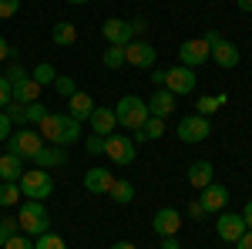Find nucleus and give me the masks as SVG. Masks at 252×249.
<instances>
[{"label": "nucleus", "mask_w": 252, "mask_h": 249, "mask_svg": "<svg viewBox=\"0 0 252 249\" xmlns=\"http://www.w3.org/2000/svg\"><path fill=\"white\" fill-rule=\"evenodd\" d=\"M40 138L47 142V145H74L81 138V121L78 118H71L67 111L64 115H51L47 111V118L40 121Z\"/></svg>", "instance_id": "f257e3e1"}, {"label": "nucleus", "mask_w": 252, "mask_h": 249, "mask_svg": "<svg viewBox=\"0 0 252 249\" xmlns=\"http://www.w3.org/2000/svg\"><path fill=\"white\" fill-rule=\"evenodd\" d=\"M17 226H20L24 236L37 239L40 232L51 229V212L44 209L37 199H27V206H20V212H17Z\"/></svg>", "instance_id": "f03ea898"}, {"label": "nucleus", "mask_w": 252, "mask_h": 249, "mask_svg": "<svg viewBox=\"0 0 252 249\" xmlns=\"http://www.w3.org/2000/svg\"><path fill=\"white\" fill-rule=\"evenodd\" d=\"M115 118L121 128H128V132H135V128H141L145 121H148V105H145V98L138 95H125L118 98L115 105Z\"/></svg>", "instance_id": "7ed1b4c3"}, {"label": "nucleus", "mask_w": 252, "mask_h": 249, "mask_svg": "<svg viewBox=\"0 0 252 249\" xmlns=\"http://www.w3.org/2000/svg\"><path fill=\"white\" fill-rule=\"evenodd\" d=\"M20 185V195H27V199H51V192H54V178L47 175V169H27V172L17 178Z\"/></svg>", "instance_id": "20e7f679"}, {"label": "nucleus", "mask_w": 252, "mask_h": 249, "mask_svg": "<svg viewBox=\"0 0 252 249\" xmlns=\"http://www.w3.org/2000/svg\"><path fill=\"white\" fill-rule=\"evenodd\" d=\"M3 145H7V152H10V155H20V158H34V155L44 148V138H40V132L17 128V132H10V138H7Z\"/></svg>", "instance_id": "39448f33"}, {"label": "nucleus", "mask_w": 252, "mask_h": 249, "mask_svg": "<svg viewBox=\"0 0 252 249\" xmlns=\"http://www.w3.org/2000/svg\"><path fill=\"white\" fill-rule=\"evenodd\" d=\"M195 84H198V77H195L192 68H185V64H175V68H165V88L172 91L175 98L182 95H192Z\"/></svg>", "instance_id": "423d86ee"}, {"label": "nucleus", "mask_w": 252, "mask_h": 249, "mask_svg": "<svg viewBox=\"0 0 252 249\" xmlns=\"http://www.w3.org/2000/svg\"><path fill=\"white\" fill-rule=\"evenodd\" d=\"M209 135H212V121H209L205 115H185L182 121H178V138L189 142V145L205 142Z\"/></svg>", "instance_id": "0eeeda50"}, {"label": "nucleus", "mask_w": 252, "mask_h": 249, "mask_svg": "<svg viewBox=\"0 0 252 249\" xmlns=\"http://www.w3.org/2000/svg\"><path fill=\"white\" fill-rule=\"evenodd\" d=\"M104 155L115 165H131L135 162V142H131V135H108L104 138Z\"/></svg>", "instance_id": "6e6552de"}, {"label": "nucleus", "mask_w": 252, "mask_h": 249, "mask_svg": "<svg viewBox=\"0 0 252 249\" xmlns=\"http://www.w3.org/2000/svg\"><path fill=\"white\" fill-rule=\"evenodd\" d=\"M209 58H212V47L205 44V37L185 40L178 47V64H185V68H198V64H205Z\"/></svg>", "instance_id": "1a4fd4ad"}, {"label": "nucleus", "mask_w": 252, "mask_h": 249, "mask_svg": "<svg viewBox=\"0 0 252 249\" xmlns=\"http://www.w3.org/2000/svg\"><path fill=\"white\" fill-rule=\"evenodd\" d=\"M158 58V51L152 44H145V40H131V44H125V64H131V68H152Z\"/></svg>", "instance_id": "9d476101"}, {"label": "nucleus", "mask_w": 252, "mask_h": 249, "mask_svg": "<svg viewBox=\"0 0 252 249\" xmlns=\"http://www.w3.org/2000/svg\"><path fill=\"white\" fill-rule=\"evenodd\" d=\"M215 232H219V239L222 243H235L242 232H246V222H242V215L239 212H219V222H215Z\"/></svg>", "instance_id": "9b49d317"}, {"label": "nucleus", "mask_w": 252, "mask_h": 249, "mask_svg": "<svg viewBox=\"0 0 252 249\" xmlns=\"http://www.w3.org/2000/svg\"><path fill=\"white\" fill-rule=\"evenodd\" d=\"M101 34H104L108 44H118V47H125V44H131V40H135L131 24H128V20H118V17L104 20V24H101Z\"/></svg>", "instance_id": "f8f14e48"}, {"label": "nucleus", "mask_w": 252, "mask_h": 249, "mask_svg": "<svg viewBox=\"0 0 252 249\" xmlns=\"http://www.w3.org/2000/svg\"><path fill=\"white\" fill-rule=\"evenodd\" d=\"M152 229L158 236H175V232L182 229V212L172 209V206H165V209L155 212V219H152Z\"/></svg>", "instance_id": "ddd939ff"}, {"label": "nucleus", "mask_w": 252, "mask_h": 249, "mask_svg": "<svg viewBox=\"0 0 252 249\" xmlns=\"http://www.w3.org/2000/svg\"><path fill=\"white\" fill-rule=\"evenodd\" d=\"M88 125H91V132L101 135V138L115 135V128H118L115 108H97V105H94V111H91V118H88Z\"/></svg>", "instance_id": "4468645a"}, {"label": "nucleus", "mask_w": 252, "mask_h": 249, "mask_svg": "<svg viewBox=\"0 0 252 249\" xmlns=\"http://www.w3.org/2000/svg\"><path fill=\"white\" fill-rule=\"evenodd\" d=\"M202 209L205 212H222L225 206H229V189L225 185H219V182H212V185H205L202 189Z\"/></svg>", "instance_id": "2eb2a0df"}, {"label": "nucleus", "mask_w": 252, "mask_h": 249, "mask_svg": "<svg viewBox=\"0 0 252 249\" xmlns=\"http://www.w3.org/2000/svg\"><path fill=\"white\" fill-rule=\"evenodd\" d=\"M175 101H178V98H175L168 88H158V91L148 98L145 105H148V115H155V118H168V115L175 111Z\"/></svg>", "instance_id": "dca6fc26"}, {"label": "nucleus", "mask_w": 252, "mask_h": 249, "mask_svg": "<svg viewBox=\"0 0 252 249\" xmlns=\"http://www.w3.org/2000/svg\"><path fill=\"white\" fill-rule=\"evenodd\" d=\"M212 58H215V64L219 68H225V71H232V68H239V61H242V54H239V47H235L232 40H219L212 47Z\"/></svg>", "instance_id": "f3484780"}, {"label": "nucleus", "mask_w": 252, "mask_h": 249, "mask_svg": "<svg viewBox=\"0 0 252 249\" xmlns=\"http://www.w3.org/2000/svg\"><path fill=\"white\" fill-rule=\"evenodd\" d=\"M94 111V98L88 95V91H74V95L67 98V115L78 118V121H88Z\"/></svg>", "instance_id": "a211bd4d"}, {"label": "nucleus", "mask_w": 252, "mask_h": 249, "mask_svg": "<svg viewBox=\"0 0 252 249\" xmlns=\"http://www.w3.org/2000/svg\"><path fill=\"white\" fill-rule=\"evenodd\" d=\"M111 182H115V175L108 172V169H88L84 172V189L94 192V195H108Z\"/></svg>", "instance_id": "6ab92c4d"}, {"label": "nucleus", "mask_w": 252, "mask_h": 249, "mask_svg": "<svg viewBox=\"0 0 252 249\" xmlns=\"http://www.w3.org/2000/svg\"><path fill=\"white\" fill-rule=\"evenodd\" d=\"M212 178H215L212 162L198 158V162H192V165H189V185H195V189H205V185H212Z\"/></svg>", "instance_id": "aec40b11"}, {"label": "nucleus", "mask_w": 252, "mask_h": 249, "mask_svg": "<svg viewBox=\"0 0 252 249\" xmlns=\"http://www.w3.org/2000/svg\"><path fill=\"white\" fill-rule=\"evenodd\" d=\"M20 175H24V158L3 152L0 155V182H17Z\"/></svg>", "instance_id": "412c9836"}, {"label": "nucleus", "mask_w": 252, "mask_h": 249, "mask_svg": "<svg viewBox=\"0 0 252 249\" xmlns=\"http://www.w3.org/2000/svg\"><path fill=\"white\" fill-rule=\"evenodd\" d=\"M64 162H67V155L61 152V145H44V148L34 155V165H37V169H58Z\"/></svg>", "instance_id": "4be33fe9"}, {"label": "nucleus", "mask_w": 252, "mask_h": 249, "mask_svg": "<svg viewBox=\"0 0 252 249\" xmlns=\"http://www.w3.org/2000/svg\"><path fill=\"white\" fill-rule=\"evenodd\" d=\"M14 101L17 105H31V101H40V84L34 81V77L27 74L24 81H17L14 84Z\"/></svg>", "instance_id": "5701e85b"}, {"label": "nucleus", "mask_w": 252, "mask_h": 249, "mask_svg": "<svg viewBox=\"0 0 252 249\" xmlns=\"http://www.w3.org/2000/svg\"><path fill=\"white\" fill-rule=\"evenodd\" d=\"M51 37H54V44H58V47H71V44L78 40V27H74L71 20H58Z\"/></svg>", "instance_id": "b1692460"}, {"label": "nucleus", "mask_w": 252, "mask_h": 249, "mask_svg": "<svg viewBox=\"0 0 252 249\" xmlns=\"http://www.w3.org/2000/svg\"><path fill=\"white\" fill-rule=\"evenodd\" d=\"M108 195L115 199L118 206H128V202L135 199V185H131L128 178H115V182H111V189H108Z\"/></svg>", "instance_id": "393cba45"}, {"label": "nucleus", "mask_w": 252, "mask_h": 249, "mask_svg": "<svg viewBox=\"0 0 252 249\" xmlns=\"http://www.w3.org/2000/svg\"><path fill=\"white\" fill-rule=\"evenodd\" d=\"M225 101H229L225 95H209V98H198V101H195V108H198L195 115H205V118H209V115H215V111H219V108H222Z\"/></svg>", "instance_id": "a878e982"}, {"label": "nucleus", "mask_w": 252, "mask_h": 249, "mask_svg": "<svg viewBox=\"0 0 252 249\" xmlns=\"http://www.w3.org/2000/svg\"><path fill=\"white\" fill-rule=\"evenodd\" d=\"M20 202V185L17 182H0V206H17Z\"/></svg>", "instance_id": "bb28decb"}, {"label": "nucleus", "mask_w": 252, "mask_h": 249, "mask_svg": "<svg viewBox=\"0 0 252 249\" xmlns=\"http://www.w3.org/2000/svg\"><path fill=\"white\" fill-rule=\"evenodd\" d=\"M34 249H67V243H64V239H61L58 232H40L37 239H34Z\"/></svg>", "instance_id": "cd10ccee"}, {"label": "nucleus", "mask_w": 252, "mask_h": 249, "mask_svg": "<svg viewBox=\"0 0 252 249\" xmlns=\"http://www.w3.org/2000/svg\"><path fill=\"white\" fill-rule=\"evenodd\" d=\"M104 68H111V71H118V68H125V47H118V44H108V51H104Z\"/></svg>", "instance_id": "c85d7f7f"}, {"label": "nucleus", "mask_w": 252, "mask_h": 249, "mask_svg": "<svg viewBox=\"0 0 252 249\" xmlns=\"http://www.w3.org/2000/svg\"><path fill=\"white\" fill-rule=\"evenodd\" d=\"M31 77H34V81H37L40 88H44V84H54V64H47V61H40L37 68H34V71H31Z\"/></svg>", "instance_id": "c756f323"}, {"label": "nucleus", "mask_w": 252, "mask_h": 249, "mask_svg": "<svg viewBox=\"0 0 252 249\" xmlns=\"http://www.w3.org/2000/svg\"><path fill=\"white\" fill-rule=\"evenodd\" d=\"M141 132H145V138H148V142H152V138H161V135H165V118L148 115V121L141 125Z\"/></svg>", "instance_id": "7c9ffc66"}, {"label": "nucleus", "mask_w": 252, "mask_h": 249, "mask_svg": "<svg viewBox=\"0 0 252 249\" xmlns=\"http://www.w3.org/2000/svg\"><path fill=\"white\" fill-rule=\"evenodd\" d=\"M24 111H27V125H40V121L47 118V108H44L40 101H31V105H24Z\"/></svg>", "instance_id": "2f4dec72"}, {"label": "nucleus", "mask_w": 252, "mask_h": 249, "mask_svg": "<svg viewBox=\"0 0 252 249\" xmlns=\"http://www.w3.org/2000/svg\"><path fill=\"white\" fill-rule=\"evenodd\" d=\"M3 249H34V239L24 236V232H14V236L3 243Z\"/></svg>", "instance_id": "473e14b6"}, {"label": "nucleus", "mask_w": 252, "mask_h": 249, "mask_svg": "<svg viewBox=\"0 0 252 249\" xmlns=\"http://www.w3.org/2000/svg\"><path fill=\"white\" fill-rule=\"evenodd\" d=\"M14 232H20L17 219H10V215H7V219H0V249H3V243H7Z\"/></svg>", "instance_id": "72a5a7b5"}, {"label": "nucleus", "mask_w": 252, "mask_h": 249, "mask_svg": "<svg viewBox=\"0 0 252 249\" xmlns=\"http://www.w3.org/2000/svg\"><path fill=\"white\" fill-rule=\"evenodd\" d=\"M3 111H7V118H10L14 125H27V111H24V105H17V101H10V105H7Z\"/></svg>", "instance_id": "f704fd0d"}, {"label": "nucleus", "mask_w": 252, "mask_h": 249, "mask_svg": "<svg viewBox=\"0 0 252 249\" xmlns=\"http://www.w3.org/2000/svg\"><path fill=\"white\" fill-rule=\"evenodd\" d=\"M54 91H58L61 98H71L74 91H78V84H74L71 77H54Z\"/></svg>", "instance_id": "c9c22d12"}, {"label": "nucleus", "mask_w": 252, "mask_h": 249, "mask_svg": "<svg viewBox=\"0 0 252 249\" xmlns=\"http://www.w3.org/2000/svg\"><path fill=\"white\" fill-rule=\"evenodd\" d=\"M10 101H14V84H10L7 77L0 74V108H7Z\"/></svg>", "instance_id": "e433bc0d"}, {"label": "nucleus", "mask_w": 252, "mask_h": 249, "mask_svg": "<svg viewBox=\"0 0 252 249\" xmlns=\"http://www.w3.org/2000/svg\"><path fill=\"white\" fill-rule=\"evenodd\" d=\"M84 148H88V155H104V138H101V135H91V138L84 142Z\"/></svg>", "instance_id": "4c0bfd02"}, {"label": "nucleus", "mask_w": 252, "mask_h": 249, "mask_svg": "<svg viewBox=\"0 0 252 249\" xmlns=\"http://www.w3.org/2000/svg\"><path fill=\"white\" fill-rule=\"evenodd\" d=\"M17 10H20V0H0V20L14 17Z\"/></svg>", "instance_id": "58836bf2"}, {"label": "nucleus", "mask_w": 252, "mask_h": 249, "mask_svg": "<svg viewBox=\"0 0 252 249\" xmlns=\"http://www.w3.org/2000/svg\"><path fill=\"white\" fill-rule=\"evenodd\" d=\"M10 132H14V121L7 118V111L0 108V142H7L10 138Z\"/></svg>", "instance_id": "ea45409f"}, {"label": "nucleus", "mask_w": 252, "mask_h": 249, "mask_svg": "<svg viewBox=\"0 0 252 249\" xmlns=\"http://www.w3.org/2000/svg\"><path fill=\"white\" fill-rule=\"evenodd\" d=\"M7 81H10V84H17V81H24V77H27V71H24V68H20V64H10V68H7Z\"/></svg>", "instance_id": "a19ab883"}, {"label": "nucleus", "mask_w": 252, "mask_h": 249, "mask_svg": "<svg viewBox=\"0 0 252 249\" xmlns=\"http://www.w3.org/2000/svg\"><path fill=\"white\" fill-rule=\"evenodd\" d=\"M235 249H252V229H246L239 239H235Z\"/></svg>", "instance_id": "79ce46f5"}, {"label": "nucleus", "mask_w": 252, "mask_h": 249, "mask_svg": "<svg viewBox=\"0 0 252 249\" xmlns=\"http://www.w3.org/2000/svg\"><path fill=\"white\" fill-rule=\"evenodd\" d=\"M128 24H131V34H135V37H138V34H145V27H148V20H145V17H135V20H128Z\"/></svg>", "instance_id": "37998d69"}, {"label": "nucleus", "mask_w": 252, "mask_h": 249, "mask_svg": "<svg viewBox=\"0 0 252 249\" xmlns=\"http://www.w3.org/2000/svg\"><path fill=\"white\" fill-rule=\"evenodd\" d=\"M239 215H242V222H246V229H252V199L246 202V209L239 212Z\"/></svg>", "instance_id": "c03bdc74"}, {"label": "nucleus", "mask_w": 252, "mask_h": 249, "mask_svg": "<svg viewBox=\"0 0 252 249\" xmlns=\"http://www.w3.org/2000/svg\"><path fill=\"white\" fill-rule=\"evenodd\" d=\"M189 215H192V219H202V215H205L202 202H189Z\"/></svg>", "instance_id": "a18cd8bd"}, {"label": "nucleus", "mask_w": 252, "mask_h": 249, "mask_svg": "<svg viewBox=\"0 0 252 249\" xmlns=\"http://www.w3.org/2000/svg\"><path fill=\"white\" fill-rule=\"evenodd\" d=\"M161 249H182V246H178L175 236H161Z\"/></svg>", "instance_id": "49530a36"}, {"label": "nucleus", "mask_w": 252, "mask_h": 249, "mask_svg": "<svg viewBox=\"0 0 252 249\" xmlns=\"http://www.w3.org/2000/svg\"><path fill=\"white\" fill-rule=\"evenodd\" d=\"M152 84L155 88H165V71H152Z\"/></svg>", "instance_id": "de8ad7c7"}, {"label": "nucleus", "mask_w": 252, "mask_h": 249, "mask_svg": "<svg viewBox=\"0 0 252 249\" xmlns=\"http://www.w3.org/2000/svg\"><path fill=\"white\" fill-rule=\"evenodd\" d=\"M219 40H222V34H219V31H209V34H205V44H209V47H215Z\"/></svg>", "instance_id": "09e8293b"}, {"label": "nucleus", "mask_w": 252, "mask_h": 249, "mask_svg": "<svg viewBox=\"0 0 252 249\" xmlns=\"http://www.w3.org/2000/svg\"><path fill=\"white\" fill-rule=\"evenodd\" d=\"M7 58H10V47H7V40L0 37V64H3V61H7Z\"/></svg>", "instance_id": "8fccbe9b"}, {"label": "nucleus", "mask_w": 252, "mask_h": 249, "mask_svg": "<svg viewBox=\"0 0 252 249\" xmlns=\"http://www.w3.org/2000/svg\"><path fill=\"white\" fill-rule=\"evenodd\" d=\"M235 7L239 10H252V0H235Z\"/></svg>", "instance_id": "3c124183"}, {"label": "nucleus", "mask_w": 252, "mask_h": 249, "mask_svg": "<svg viewBox=\"0 0 252 249\" xmlns=\"http://www.w3.org/2000/svg\"><path fill=\"white\" fill-rule=\"evenodd\" d=\"M111 249H135V243H125V239H121V243H115Z\"/></svg>", "instance_id": "603ef678"}, {"label": "nucleus", "mask_w": 252, "mask_h": 249, "mask_svg": "<svg viewBox=\"0 0 252 249\" xmlns=\"http://www.w3.org/2000/svg\"><path fill=\"white\" fill-rule=\"evenodd\" d=\"M67 3H88V0H67Z\"/></svg>", "instance_id": "864d4df0"}]
</instances>
